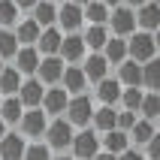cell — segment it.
Wrapping results in <instances>:
<instances>
[{"mask_svg": "<svg viewBox=\"0 0 160 160\" xmlns=\"http://www.w3.org/2000/svg\"><path fill=\"white\" fill-rule=\"evenodd\" d=\"M72 136H76V127L67 118H52L45 130V145L52 148V154H67L72 145Z\"/></svg>", "mask_w": 160, "mask_h": 160, "instance_id": "cell-1", "label": "cell"}, {"mask_svg": "<svg viewBox=\"0 0 160 160\" xmlns=\"http://www.w3.org/2000/svg\"><path fill=\"white\" fill-rule=\"evenodd\" d=\"M100 151H103V145H100V133H97V130H91V127L76 130L72 145H70V154L76 160H94Z\"/></svg>", "mask_w": 160, "mask_h": 160, "instance_id": "cell-2", "label": "cell"}, {"mask_svg": "<svg viewBox=\"0 0 160 160\" xmlns=\"http://www.w3.org/2000/svg\"><path fill=\"white\" fill-rule=\"evenodd\" d=\"M94 100L88 97V94H79V97H70V106H67V112H63V118L70 121L76 130H85V127H91V121H94Z\"/></svg>", "mask_w": 160, "mask_h": 160, "instance_id": "cell-3", "label": "cell"}, {"mask_svg": "<svg viewBox=\"0 0 160 160\" xmlns=\"http://www.w3.org/2000/svg\"><path fill=\"white\" fill-rule=\"evenodd\" d=\"M127 58L136 63H148L157 58V45H154V33H145V30H136L130 39H127Z\"/></svg>", "mask_w": 160, "mask_h": 160, "instance_id": "cell-4", "label": "cell"}, {"mask_svg": "<svg viewBox=\"0 0 160 160\" xmlns=\"http://www.w3.org/2000/svg\"><path fill=\"white\" fill-rule=\"evenodd\" d=\"M109 33L112 36H121V39H127V36L136 33V9L130 6H115L112 12H109Z\"/></svg>", "mask_w": 160, "mask_h": 160, "instance_id": "cell-5", "label": "cell"}, {"mask_svg": "<svg viewBox=\"0 0 160 160\" xmlns=\"http://www.w3.org/2000/svg\"><path fill=\"white\" fill-rule=\"evenodd\" d=\"M48 130V115L42 109H24V118L18 124V133L24 136L27 142H39V136H45Z\"/></svg>", "mask_w": 160, "mask_h": 160, "instance_id": "cell-6", "label": "cell"}, {"mask_svg": "<svg viewBox=\"0 0 160 160\" xmlns=\"http://www.w3.org/2000/svg\"><path fill=\"white\" fill-rule=\"evenodd\" d=\"M67 67H79L85 58H88V45L82 39V33H63V42H61V52H58Z\"/></svg>", "mask_w": 160, "mask_h": 160, "instance_id": "cell-7", "label": "cell"}, {"mask_svg": "<svg viewBox=\"0 0 160 160\" xmlns=\"http://www.w3.org/2000/svg\"><path fill=\"white\" fill-rule=\"evenodd\" d=\"M85 24V9L76 3H61L58 6V30L61 33H79V27Z\"/></svg>", "mask_w": 160, "mask_h": 160, "instance_id": "cell-8", "label": "cell"}, {"mask_svg": "<svg viewBox=\"0 0 160 160\" xmlns=\"http://www.w3.org/2000/svg\"><path fill=\"white\" fill-rule=\"evenodd\" d=\"M67 106H70V94L61 88V85H54V88H45V97H42V112L52 118H63V112H67Z\"/></svg>", "mask_w": 160, "mask_h": 160, "instance_id": "cell-9", "label": "cell"}, {"mask_svg": "<svg viewBox=\"0 0 160 160\" xmlns=\"http://www.w3.org/2000/svg\"><path fill=\"white\" fill-rule=\"evenodd\" d=\"M15 97L21 100L24 109H39V106H42V97H45V85L36 79V76H30V79L21 82V88H18Z\"/></svg>", "mask_w": 160, "mask_h": 160, "instance_id": "cell-10", "label": "cell"}, {"mask_svg": "<svg viewBox=\"0 0 160 160\" xmlns=\"http://www.w3.org/2000/svg\"><path fill=\"white\" fill-rule=\"evenodd\" d=\"M63 70H67V63H63L58 54H54V58H42V61H39V70H36V79L42 82L45 88H54V85H61Z\"/></svg>", "mask_w": 160, "mask_h": 160, "instance_id": "cell-11", "label": "cell"}, {"mask_svg": "<svg viewBox=\"0 0 160 160\" xmlns=\"http://www.w3.org/2000/svg\"><path fill=\"white\" fill-rule=\"evenodd\" d=\"M39 61H42V54L36 52V45H21L18 48V54L12 58V67H15L21 76H36V70H39Z\"/></svg>", "mask_w": 160, "mask_h": 160, "instance_id": "cell-12", "label": "cell"}, {"mask_svg": "<svg viewBox=\"0 0 160 160\" xmlns=\"http://www.w3.org/2000/svg\"><path fill=\"white\" fill-rule=\"evenodd\" d=\"M82 70H85V79L88 85H100L103 79H109V61L100 52H91L85 61H82Z\"/></svg>", "mask_w": 160, "mask_h": 160, "instance_id": "cell-13", "label": "cell"}, {"mask_svg": "<svg viewBox=\"0 0 160 160\" xmlns=\"http://www.w3.org/2000/svg\"><path fill=\"white\" fill-rule=\"evenodd\" d=\"M61 88L70 94V97H79V94H88V79H85V70L79 67H67L61 79Z\"/></svg>", "mask_w": 160, "mask_h": 160, "instance_id": "cell-14", "label": "cell"}, {"mask_svg": "<svg viewBox=\"0 0 160 160\" xmlns=\"http://www.w3.org/2000/svg\"><path fill=\"white\" fill-rule=\"evenodd\" d=\"M27 139L21 133H6L0 139V160H24Z\"/></svg>", "mask_w": 160, "mask_h": 160, "instance_id": "cell-15", "label": "cell"}, {"mask_svg": "<svg viewBox=\"0 0 160 160\" xmlns=\"http://www.w3.org/2000/svg\"><path fill=\"white\" fill-rule=\"evenodd\" d=\"M97 88V103L100 106H115L121 103V94H124V88H121V82L118 79H103L100 85H94Z\"/></svg>", "mask_w": 160, "mask_h": 160, "instance_id": "cell-16", "label": "cell"}, {"mask_svg": "<svg viewBox=\"0 0 160 160\" xmlns=\"http://www.w3.org/2000/svg\"><path fill=\"white\" fill-rule=\"evenodd\" d=\"M61 42H63V33L58 27H45L39 39H36V52L42 54V58H54V54L61 52Z\"/></svg>", "mask_w": 160, "mask_h": 160, "instance_id": "cell-17", "label": "cell"}, {"mask_svg": "<svg viewBox=\"0 0 160 160\" xmlns=\"http://www.w3.org/2000/svg\"><path fill=\"white\" fill-rule=\"evenodd\" d=\"M118 127V109L115 106H97L94 109V121H91V130H97L100 136L115 130Z\"/></svg>", "mask_w": 160, "mask_h": 160, "instance_id": "cell-18", "label": "cell"}, {"mask_svg": "<svg viewBox=\"0 0 160 160\" xmlns=\"http://www.w3.org/2000/svg\"><path fill=\"white\" fill-rule=\"evenodd\" d=\"M136 27L145 30V33H154V30L160 27V6L154 3V0L136 9Z\"/></svg>", "mask_w": 160, "mask_h": 160, "instance_id": "cell-19", "label": "cell"}, {"mask_svg": "<svg viewBox=\"0 0 160 160\" xmlns=\"http://www.w3.org/2000/svg\"><path fill=\"white\" fill-rule=\"evenodd\" d=\"M118 82H121V88H142V63H136L127 58L121 67H118Z\"/></svg>", "mask_w": 160, "mask_h": 160, "instance_id": "cell-20", "label": "cell"}, {"mask_svg": "<svg viewBox=\"0 0 160 160\" xmlns=\"http://www.w3.org/2000/svg\"><path fill=\"white\" fill-rule=\"evenodd\" d=\"M100 54L109 61V67H121V63L127 61V39H121V36H109V42L103 45Z\"/></svg>", "mask_w": 160, "mask_h": 160, "instance_id": "cell-21", "label": "cell"}, {"mask_svg": "<svg viewBox=\"0 0 160 160\" xmlns=\"http://www.w3.org/2000/svg\"><path fill=\"white\" fill-rule=\"evenodd\" d=\"M0 118H3V124H6V127H18V124H21V118H24L21 100H18V97H3V103H0Z\"/></svg>", "mask_w": 160, "mask_h": 160, "instance_id": "cell-22", "label": "cell"}, {"mask_svg": "<svg viewBox=\"0 0 160 160\" xmlns=\"http://www.w3.org/2000/svg\"><path fill=\"white\" fill-rule=\"evenodd\" d=\"M30 18H33L42 30H45V27H58V6L48 3V0H39V3L30 9Z\"/></svg>", "mask_w": 160, "mask_h": 160, "instance_id": "cell-23", "label": "cell"}, {"mask_svg": "<svg viewBox=\"0 0 160 160\" xmlns=\"http://www.w3.org/2000/svg\"><path fill=\"white\" fill-rule=\"evenodd\" d=\"M100 145H103V151L106 154H124L127 148H130V136L127 133H121V130H109V133H103L100 136Z\"/></svg>", "mask_w": 160, "mask_h": 160, "instance_id": "cell-24", "label": "cell"}, {"mask_svg": "<svg viewBox=\"0 0 160 160\" xmlns=\"http://www.w3.org/2000/svg\"><path fill=\"white\" fill-rule=\"evenodd\" d=\"M21 82H24V76H21L12 63H6L3 72H0V94H3V97H15L18 88H21Z\"/></svg>", "mask_w": 160, "mask_h": 160, "instance_id": "cell-25", "label": "cell"}, {"mask_svg": "<svg viewBox=\"0 0 160 160\" xmlns=\"http://www.w3.org/2000/svg\"><path fill=\"white\" fill-rule=\"evenodd\" d=\"M154 133H157L154 121H145V118H139V121L133 124V130H130V145H136V148H145V145L154 139Z\"/></svg>", "mask_w": 160, "mask_h": 160, "instance_id": "cell-26", "label": "cell"}, {"mask_svg": "<svg viewBox=\"0 0 160 160\" xmlns=\"http://www.w3.org/2000/svg\"><path fill=\"white\" fill-rule=\"evenodd\" d=\"M109 27L106 24H88V30L82 33V39H85V45H88L91 52H103V45L109 42Z\"/></svg>", "mask_w": 160, "mask_h": 160, "instance_id": "cell-27", "label": "cell"}, {"mask_svg": "<svg viewBox=\"0 0 160 160\" xmlns=\"http://www.w3.org/2000/svg\"><path fill=\"white\" fill-rule=\"evenodd\" d=\"M39 33H42V27L36 24L33 18H24V21H18V24H15V39H18V45H36Z\"/></svg>", "mask_w": 160, "mask_h": 160, "instance_id": "cell-28", "label": "cell"}, {"mask_svg": "<svg viewBox=\"0 0 160 160\" xmlns=\"http://www.w3.org/2000/svg\"><path fill=\"white\" fill-rule=\"evenodd\" d=\"M142 88H148L151 94L160 91V58L142 63Z\"/></svg>", "mask_w": 160, "mask_h": 160, "instance_id": "cell-29", "label": "cell"}, {"mask_svg": "<svg viewBox=\"0 0 160 160\" xmlns=\"http://www.w3.org/2000/svg\"><path fill=\"white\" fill-rule=\"evenodd\" d=\"M109 12H112V9L103 6L100 0H91L88 6H85V21H88V24H109Z\"/></svg>", "mask_w": 160, "mask_h": 160, "instance_id": "cell-30", "label": "cell"}, {"mask_svg": "<svg viewBox=\"0 0 160 160\" xmlns=\"http://www.w3.org/2000/svg\"><path fill=\"white\" fill-rule=\"evenodd\" d=\"M142 97H145L142 88H124V94H121V103H118V106L139 115V109H142Z\"/></svg>", "mask_w": 160, "mask_h": 160, "instance_id": "cell-31", "label": "cell"}, {"mask_svg": "<svg viewBox=\"0 0 160 160\" xmlns=\"http://www.w3.org/2000/svg\"><path fill=\"white\" fill-rule=\"evenodd\" d=\"M139 118H145V121H154L157 124V118H160V97L157 94H145L142 97V109H139Z\"/></svg>", "mask_w": 160, "mask_h": 160, "instance_id": "cell-32", "label": "cell"}, {"mask_svg": "<svg viewBox=\"0 0 160 160\" xmlns=\"http://www.w3.org/2000/svg\"><path fill=\"white\" fill-rule=\"evenodd\" d=\"M18 39H15V30H0V58L3 61H12L18 54Z\"/></svg>", "mask_w": 160, "mask_h": 160, "instance_id": "cell-33", "label": "cell"}, {"mask_svg": "<svg viewBox=\"0 0 160 160\" xmlns=\"http://www.w3.org/2000/svg\"><path fill=\"white\" fill-rule=\"evenodd\" d=\"M18 24V6L12 0H0V30H12Z\"/></svg>", "mask_w": 160, "mask_h": 160, "instance_id": "cell-34", "label": "cell"}, {"mask_svg": "<svg viewBox=\"0 0 160 160\" xmlns=\"http://www.w3.org/2000/svg\"><path fill=\"white\" fill-rule=\"evenodd\" d=\"M52 148L45 142H27V151H24V160H52Z\"/></svg>", "mask_w": 160, "mask_h": 160, "instance_id": "cell-35", "label": "cell"}, {"mask_svg": "<svg viewBox=\"0 0 160 160\" xmlns=\"http://www.w3.org/2000/svg\"><path fill=\"white\" fill-rule=\"evenodd\" d=\"M139 121V115L136 112H127V109H118V127L115 130H121V133L130 136V130H133V124Z\"/></svg>", "mask_w": 160, "mask_h": 160, "instance_id": "cell-36", "label": "cell"}, {"mask_svg": "<svg viewBox=\"0 0 160 160\" xmlns=\"http://www.w3.org/2000/svg\"><path fill=\"white\" fill-rule=\"evenodd\" d=\"M145 151V160H160V133H154V139L142 148Z\"/></svg>", "mask_w": 160, "mask_h": 160, "instance_id": "cell-37", "label": "cell"}, {"mask_svg": "<svg viewBox=\"0 0 160 160\" xmlns=\"http://www.w3.org/2000/svg\"><path fill=\"white\" fill-rule=\"evenodd\" d=\"M118 160H145V151H142V148H133V145H130L124 154H118Z\"/></svg>", "mask_w": 160, "mask_h": 160, "instance_id": "cell-38", "label": "cell"}, {"mask_svg": "<svg viewBox=\"0 0 160 160\" xmlns=\"http://www.w3.org/2000/svg\"><path fill=\"white\" fill-rule=\"evenodd\" d=\"M12 3H15L18 9H33L36 3H39V0H12Z\"/></svg>", "mask_w": 160, "mask_h": 160, "instance_id": "cell-39", "label": "cell"}, {"mask_svg": "<svg viewBox=\"0 0 160 160\" xmlns=\"http://www.w3.org/2000/svg\"><path fill=\"white\" fill-rule=\"evenodd\" d=\"M145 3H151V0H127V6H130V9H139V6H145Z\"/></svg>", "mask_w": 160, "mask_h": 160, "instance_id": "cell-40", "label": "cell"}, {"mask_svg": "<svg viewBox=\"0 0 160 160\" xmlns=\"http://www.w3.org/2000/svg\"><path fill=\"white\" fill-rule=\"evenodd\" d=\"M100 3H103V6H109V9H115V6H121L124 0H100Z\"/></svg>", "mask_w": 160, "mask_h": 160, "instance_id": "cell-41", "label": "cell"}, {"mask_svg": "<svg viewBox=\"0 0 160 160\" xmlns=\"http://www.w3.org/2000/svg\"><path fill=\"white\" fill-rule=\"evenodd\" d=\"M94 160H118V157H115V154H106V151H100Z\"/></svg>", "mask_w": 160, "mask_h": 160, "instance_id": "cell-42", "label": "cell"}, {"mask_svg": "<svg viewBox=\"0 0 160 160\" xmlns=\"http://www.w3.org/2000/svg\"><path fill=\"white\" fill-rule=\"evenodd\" d=\"M52 160H76V157H72V154H54Z\"/></svg>", "mask_w": 160, "mask_h": 160, "instance_id": "cell-43", "label": "cell"}, {"mask_svg": "<svg viewBox=\"0 0 160 160\" xmlns=\"http://www.w3.org/2000/svg\"><path fill=\"white\" fill-rule=\"evenodd\" d=\"M6 133H9V127L3 124V118H0V139H3V136H6Z\"/></svg>", "mask_w": 160, "mask_h": 160, "instance_id": "cell-44", "label": "cell"}, {"mask_svg": "<svg viewBox=\"0 0 160 160\" xmlns=\"http://www.w3.org/2000/svg\"><path fill=\"white\" fill-rule=\"evenodd\" d=\"M154 45H157V52H160V27L154 30Z\"/></svg>", "mask_w": 160, "mask_h": 160, "instance_id": "cell-45", "label": "cell"}, {"mask_svg": "<svg viewBox=\"0 0 160 160\" xmlns=\"http://www.w3.org/2000/svg\"><path fill=\"white\" fill-rule=\"evenodd\" d=\"M70 3H76V6H82V9H85V6L91 3V0H70Z\"/></svg>", "mask_w": 160, "mask_h": 160, "instance_id": "cell-46", "label": "cell"}, {"mask_svg": "<svg viewBox=\"0 0 160 160\" xmlns=\"http://www.w3.org/2000/svg\"><path fill=\"white\" fill-rule=\"evenodd\" d=\"M48 3H54V6H58V3H67V0H48Z\"/></svg>", "mask_w": 160, "mask_h": 160, "instance_id": "cell-47", "label": "cell"}, {"mask_svg": "<svg viewBox=\"0 0 160 160\" xmlns=\"http://www.w3.org/2000/svg\"><path fill=\"white\" fill-rule=\"evenodd\" d=\"M3 67H6V61H3V58H0V72H3Z\"/></svg>", "mask_w": 160, "mask_h": 160, "instance_id": "cell-48", "label": "cell"}, {"mask_svg": "<svg viewBox=\"0 0 160 160\" xmlns=\"http://www.w3.org/2000/svg\"><path fill=\"white\" fill-rule=\"evenodd\" d=\"M157 133H160V118H157Z\"/></svg>", "mask_w": 160, "mask_h": 160, "instance_id": "cell-49", "label": "cell"}, {"mask_svg": "<svg viewBox=\"0 0 160 160\" xmlns=\"http://www.w3.org/2000/svg\"><path fill=\"white\" fill-rule=\"evenodd\" d=\"M0 103H3V94H0Z\"/></svg>", "mask_w": 160, "mask_h": 160, "instance_id": "cell-50", "label": "cell"}, {"mask_svg": "<svg viewBox=\"0 0 160 160\" xmlns=\"http://www.w3.org/2000/svg\"><path fill=\"white\" fill-rule=\"evenodd\" d=\"M154 3H157V6H160V0H154Z\"/></svg>", "mask_w": 160, "mask_h": 160, "instance_id": "cell-51", "label": "cell"}, {"mask_svg": "<svg viewBox=\"0 0 160 160\" xmlns=\"http://www.w3.org/2000/svg\"><path fill=\"white\" fill-rule=\"evenodd\" d=\"M157 97H160V91H157Z\"/></svg>", "mask_w": 160, "mask_h": 160, "instance_id": "cell-52", "label": "cell"}]
</instances>
